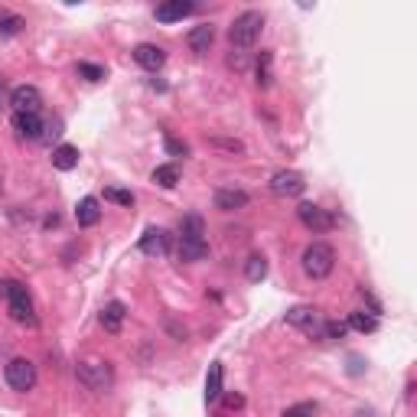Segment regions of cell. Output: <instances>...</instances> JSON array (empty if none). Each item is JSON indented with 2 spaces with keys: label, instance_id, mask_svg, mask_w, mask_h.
<instances>
[{
  "label": "cell",
  "instance_id": "17",
  "mask_svg": "<svg viewBox=\"0 0 417 417\" xmlns=\"http://www.w3.org/2000/svg\"><path fill=\"white\" fill-rule=\"evenodd\" d=\"M53 167L62 173H69L78 167V147H72V144H59V147L53 150Z\"/></svg>",
  "mask_w": 417,
  "mask_h": 417
},
{
  "label": "cell",
  "instance_id": "29",
  "mask_svg": "<svg viewBox=\"0 0 417 417\" xmlns=\"http://www.w3.org/2000/svg\"><path fill=\"white\" fill-rule=\"evenodd\" d=\"M78 75L88 78V82H101V78H105V69H101V65H92V62H78Z\"/></svg>",
  "mask_w": 417,
  "mask_h": 417
},
{
  "label": "cell",
  "instance_id": "18",
  "mask_svg": "<svg viewBox=\"0 0 417 417\" xmlns=\"http://www.w3.org/2000/svg\"><path fill=\"white\" fill-rule=\"evenodd\" d=\"M179 258L183 261H202V258H208V241L206 238H179Z\"/></svg>",
  "mask_w": 417,
  "mask_h": 417
},
{
  "label": "cell",
  "instance_id": "15",
  "mask_svg": "<svg viewBox=\"0 0 417 417\" xmlns=\"http://www.w3.org/2000/svg\"><path fill=\"white\" fill-rule=\"evenodd\" d=\"M98 218H101L98 199H95V196H85V199L75 206V222L82 225V228H92V225H98Z\"/></svg>",
  "mask_w": 417,
  "mask_h": 417
},
{
  "label": "cell",
  "instance_id": "20",
  "mask_svg": "<svg viewBox=\"0 0 417 417\" xmlns=\"http://www.w3.org/2000/svg\"><path fill=\"white\" fill-rule=\"evenodd\" d=\"M222 398V365L212 362L206 375V401H218Z\"/></svg>",
  "mask_w": 417,
  "mask_h": 417
},
{
  "label": "cell",
  "instance_id": "14",
  "mask_svg": "<svg viewBox=\"0 0 417 417\" xmlns=\"http://www.w3.org/2000/svg\"><path fill=\"white\" fill-rule=\"evenodd\" d=\"M212 43H216V26L212 23H202V26H193V30H189V49H193L196 56L208 53Z\"/></svg>",
  "mask_w": 417,
  "mask_h": 417
},
{
  "label": "cell",
  "instance_id": "24",
  "mask_svg": "<svg viewBox=\"0 0 417 417\" xmlns=\"http://www.w3.org/2000/svg\"><path fill=\"white\" fill-rule=\"evenodd\" d=\"M245 278L255 280V284L268 278V261H264V255H251V258H248V261H245Z\"/></svg>",
  "mask_w": 417,
  "mask_h": 417
},
{
  "label": "cell",
  "instance_id": "23",
  "mask_svg": "<svg viewBox=\"0 0 417 417\" xmlns=\"http://www.w3.org/2000/svg\"><path fill=\"white\" fill-rule=\"evenodd\" d=\"M154 183L163 186V189H173V186L179 183V170L173 167V163H163V167H157L154 170Z\"/></svg>",
  "mask_w": 417,
  "mask_h": 417
},
{
  "label": "cell",
  "instance_id": "3",
  "mask_svg": "<svg viewBox=\"0 0 417 417\" xmlns=\"http://www.w3.org/2000/svg\"><path fill=\"white\" fill-rule=\"evenodd\" d=\"M0 294L7 297V310H10V317H14L16 323L36 326V313H33L30 294H26L23 284H16V280H4V284H0Z\"/></svg>",
  "mask_w": 417,
  "mask_h": 417
},
{
  "label": "cell",
  "instance_id": "5",
  "mask_svg": "<svg viewBox=\"0 0 417 417\" xmlns=\"http://www.w3.org/2000/svg\"><path fill=\"white\" fill-rule=\"evenodd\" d=\"M287 323L297 326V329H303L310 339H323L326 320L320 317V310H313V307H294V310H287Z\"/></svg>",
  "mask_w": 417,
  "mask_h": 417
},
{
  "label": "cell",
  "instance_id": "26",
  "mask_svg": "<svg viewBox=\"0 0 417 417\" xmlns=\"http://www.w3.org/2000/svg\"><path fill=\"white\" fill-rule=\"evenodd\" d=\"M105 199L117 202V206H124V208L134 206V193H131V189H117V186H108V189H105Z\"/></svg>",
  "mask_w": 417,
  "mask_h": 417
},
{
  "label": "cell",
  "instance_id": "22",
  "mask_svg": "<svg viewBox=\"0 0 417 417\" xmlns=\"http://www.w3.org/2000/svg\"><path fill=\"white\" fill-rule=\"evenodd\" d=\"M349 329H356V332H375L379 329V320L371 317V313H362V310H356V313H349Z\"/></svg>",
  "mask_w": 417,
  "mask_h": 417
},
{
  "label": "cell",
  "instance_id": "11",
  "mask_svg": "<svg viewBox=\"0 0 417 417\" xmlns=\"http://www.w3.org/2000/svg\"><path fill=\"white\" fill-rule=\"evenodd\" d=\"M193 10H196V4H189V0H167V4L157 7V20L160 23H176V20L189 16Z\"/></svg>",
  "mask_w": 417,
  "mask_h": 417
},
{
  "label": "cell",
  "instance_id": "13",
  "mask_svg": "<svg viewBox=\"0 0 417 417\" xmlns=\"http://www.w3.org/2000/svg\"><path fill=\"white\" fill-rule=\"evenodd\" d=\"M14 131L23 140H43V117L39 115H14Z\"/></svg>",
  "mask_w": 417,
  "mask_h": 417
},
{
  "label": "cell",
  "instance_id": "30",
  "mask_svg": "<svg viewBox=\"0 0 417 417\" xmlns=\"http://www.w3.org/2000/svg\"><path fill=\"white\" fill-rule=\"evenodd\" d=\"M167 154H173V157H186V154H189V147H186L183 140H176V137H167Z\"/></svg>",
  "mask_w": 417,
  "mask_h": 417
},
{
  "label": "cell",
  "instance_id": "32",
  "mask_svg": "<svg viewBox=\"0 0 417 417\" xmlns=\"http://www.w3.org/2000/svg\"><path fill=\"white\" fill-rule=\"evenodd\" d=\"M225 398V408H245V398L241 394H222Z\"/></svg>",
  "mask_w": 417,
  "mask_h": 417
},
{
  "label": "cell",
  "instance_id": "19",
  "mask_svg": "<svg viewBox=\"0 0 417 417\" xmlns=\"http://www.w3.org/2000/svg\"><path fill=\"white\" fill-rule=\"evenodd\" d=\"M124 317H127V310H124V303H108V307L101 310V326L108 332H121V323H124Z\"/></svg>",
  "mask_w": 417,
  "mask_h": 417
},
{
  "label": "cell",
  "instance_id": "16",
  "mask_svg": "<svg viewBox=\"0 0 417 417\" xmlns=\"http://www.w3.org/2000/svg\"><path fill=\"white\" fill-rule=\"evenodd\" d=\"M245 206H248L245 189H218L216 193V208H222V212H235V208H245Z\"/></svg>",
  "mask_w": 417,
  "mask_h": 417
},
{
  "label": "cell",
  "instance_id": "9",
  "mask_svg": "<svg viewBox=\"0 0 417 417\" xmlns=\"http://www.w3.org/2000/svg\"><path fill=\"white\" fill-rule=\"evenodd\" d=\"M297 216H300V222L307 225L310 232H329L332 225H336V218H332L329 212H326V208L313 206V202H300Z\"/></svg>",
  "mask_w": 417,
  "mask_h": 417
},
{
  "label": "cell",
  "instance_id": "28",
  "mask_svg": "<svg viewBox=\"0 0 417 417\" xmlns=\"http://www.w3.org/2000/svg\"><path fill=\"white\" fill-rule=\"evenodd\" d=\"M349 332V326L346 323H339V320H326V326H323V339H342Z\"/></svg>",
  "mask_w": 417,
  "mask_h": 417
},
{
  "label": "cell",
  "instance_id": "8",
  "mask_svg": "<svg viewBox=\"0 0 417 417\" xmlns=\"http://www.w3.org/2000/svg\"><path fill=\"white\" fill-rule=\"evenodd\" d=\"M307 189V179L297 170H278L270 176V193L274 196H300Z\"/></svg>",
  "mask_w": 417,
  "mask_h": 417
},
{
  "label": "cell",
  "instance_id": "34",
  "mask_svg": "<svg viewBox=\"0 0 417 417\" xmlns=\"http://www.w3.org/2000/svg\"><path fill=\"white\" fill-rule=\"evenodd\" d=\"M216 147H225V150H241V144L238 140H212Z\"/></svg>",
  "mask_w": 417,
  "mask_h": 417
},
{
  "label": "cell",
  "instance_id": "4",
  "mask_svg": "<svg viewBox=\"0 0 417 417\" xmlns=\"http://www.w3.org/2000/svg\"><path fill=\"white\" fill-rule=\"evenodd\" d=\"M75 375L88 391H108L115 385V371H111V365L105 359H85V362H78Z\"/></svg>",
  "mask_w": 417,
  "mask_h": 417
},
{
  "label": "cell",
  "instance_id": "7",
  "mask_svg": "<svg viewBox=\"0 0 417 417\" xmlns=\"http://www.w3.org/2000/svg\"><path fill=\"white\" fill-rule=\"evenodd\" d=\"M10 105H14V115H39L43 95L36 85H20L10 92Z\"/></svg>",
  "mask_w": 417,
  "mask_h": 417
},
{
  "label": "cell",
  "instance_id": "27",
  "mask_svg": "<svg viewBox=\"0 0 417 417\" xmlns=\"http://www.w3.org/2000/svg\"><path fill=\"white\" fill-rule=\"evenodd\" d=\"M270 62H274V56L261 53V59H258V85H261V88L270 85Z\"/></svg>",
  "mask_w": 417,
  "mask_h": 417
},
{
  "label": "cell",
  "instance_id": "31",
  "mask_svg": "<svg viewBox=\"0 0 417 417\" xmlns=\"http://www.w3.org/2000/svg\"><path fill=\"white\" fill-rule=\"evenodd\" d=\"M313 414V404H294V408H287L280 417H310Z\"/></svg>",
  "mask_w": 417,
  "mask_h": 417
},
{
  "label": "cell",
  "instance_id": "33",
  "mask_svg": "<svg viewBox=\"0 0 417 417\" xmlns=\"http://www.w3.org/2000/svg\"><path fill=\"white\" fill-rule=\"evenodd\" d=\"M232 53H235V49H232ZM228 62H232L235 69H245V65H248V53H235Z\"/></svg>",
  "mask_w": 417,
  "mask_h": 417
},
{
  "label": "cell",
  "instance_id": "2",
  "mask_svg": "<svg viewBox=\"0 0 417 417\" xmlns=\"http://www.w3.org/2000/svg\"><path fill=\"white\" fill-rule=\"evenodd\" d=\"M300 264H303V274H307V278L323 280V278H329L332 268H336V251H332L326 241H313V245L303 248Z\"/></svg>",
  "mask_w": 417,
  "mask_h": 417
},
{
  "label": "cell",
  "instance_id": "25",
  "mask_svg": "<svg viewBox=\"0 0 417 417\" xmlns=\"http://www.w3.org/2000/svg\"><path fill=\"white\" fill-rule=\"evenodd\" d=\"M179 238H206V225L199 216H186L179 225Z\"/></svg>",
  "mask_w": 417,
  "mask_h": 417
},
{
  "label": "cell",
  "instance_id": "1",
  "mask_svg": "<svg viewBox=\"0 0 417 417\" xmlns=\"http://www.w3.org/2000/svg\"><path fill=\"white\" fill-rule=\"evenodd\" d=\"M261 30H264V16L258 10H245L232 20L228 26V43H232L235 53H248V49L258 46V39H261Z\"/></svg>",
  "mask_w": 417,
  "mask_h": 417
},
{
  "label": "cell",
  "instance_id": "6",
  "mask_svg": "<svg viewBox=\"0 0 417 417\" xmlns=\"http://www.w3.org/2000/svg\"><path fill=\"white\" fill-rule=\"evenodd\" d=\"M4 375L14 391H33V385H36V365L30 359H10Z\"/></svg>",
  "mask_w": 417,
  "mask_h": 417
},
{
  "label": "cell",
  "instance_id": "10",
  "mask_svg": "<svg viewBox=\"0 0 417 417\" xmlns=\"http://www.w3.org/2000/svg\"><path fill=\"white\" fill-rule=\"evenodd\" d=\"M134 62H137L140 69L157 72V69H163V62H167V53H163L160 46H154V43H140V46L134 49Z\"/></svg>",
  "mask_w": 417,
  "mask_h": 417
},
{
  "label": "cell",
  "instance_id": "12",
  "mask_svg": "<svg viewBox=\"0 0 417 417\" xmlns=\"http://www.w3.org/2000/svg\"><path fill=\"white\" fill-rule=\"evenodd\" d=\"M167 248H170V241H167V232H163V228H147V232L140 235V251L147 258L167 255Z\"/></svg>",
  "mask_w": 417,
  "mask_h": 417
},
{
  "label": "cell",
  "instance_id": "21",
  "mask_svg": "<svg viewBox=\"0 0 417 417\" xmlns=\"http://www.w3.org/2000/svg\"><path fill=\"white\" fill-rule=\"evenodd\" d=\"M23 16H16L10 14V10H0V39H7V36H16V33L23 30Z\"/></svg>",
  "mask_w": 417,
  "mask_h": 417
},
{
  "label": "cell",
  "instance_id": "35",
  "mask_svg": "<svg viewBox=\"0 0 417 417\" xmlns=\"http://www.w3.org/2000/svg\"><path fill=\"white\" fill-rule=\"evenodd\" d=\"M4 95H7V85H4V75H0V105H4Z\"/></svg>",
  "mask_w": 417,
  "mask_h": 417
}]
</instances>
